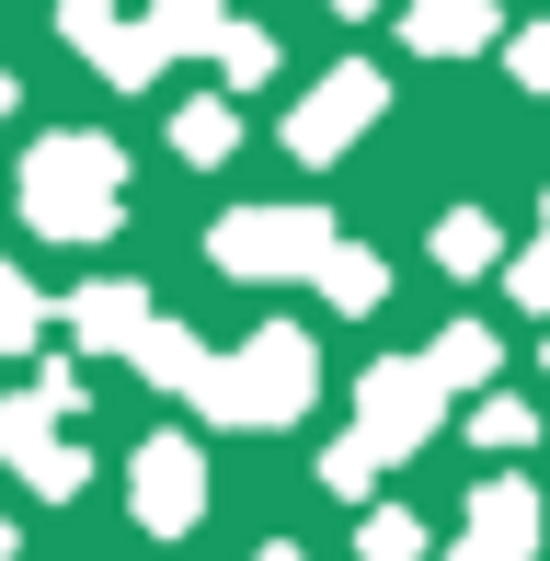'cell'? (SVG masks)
<instances>
[{"label":"cell","instance_id":"52a82bcc","mask_svg":"<svg viewBox=\"0 0 550 561\" xmlns=\"http://www.w3.org/2000/svg\"><path fill=\"white\" fill-rule=\"evenodd\" d=\"M516 539H528V504H516V493H493V504H482V550H470V561H505Z\"/></svg>","mask_w":550,"mask_h":561},{"label":"cell","instance_id":"ba28073f","mask_svg":"<svg viewBox=\"0 0 550 561\" xmlns=\"http://www.w3.org/2000/svg\"><path fill=\"white\" fill-rule=\"evenodd\" d=\"M81 333H138V287H104V298H81Z\"/></svg>","mask_w":550,"mask_h":561},{"label":"cell","instance_id":"3957f363","mask_svg":"<svg viewBox=\"0 0 550 561\" xmlns=\"http://www.w3.org/2000/svg\"><path fill=\"white\" fill-rule=\"evenodd\" d=\"M195 504H207V470H195V447H149V458H138V516H149V527H184Z\"/></svg>","mask_w":550,"mask_h":561},{"label":"cell","instance_id":"8fae6325","mask_svg":"<svg viewBox=\"0 0 550 561\" xmlns=\"http://www.w3.org/2000/svg\"><path fill=\"white\" fill-rule=\"evenodd\" d=\"M264 561H298V550H264Z\"/></svg>","mask_w":550,"mask_h":561},{"label":"cell","instance_id":"7c38bea8","mask_svg":"<svg viewBox=\"0 0 550 561\" xmlns=\"http://www.w3.org/2000/svg\"><path fill=\"white\" fill-rule=\"evenodd\" d=\"M344 12H367V0H344Z\"/></svg>","mask_w":550,"mask_h":561},{"label":"cell","instance_id":"5b68a950","mask_svg":"<svg viewBox=\"0 0 550 561\" xmlns=\"http://www.w3.org/2000/svg\"><path fill=\"white\" fill-rule=\"evenodd\" d=\"M356 115H379V81H333V92H321L310 115H298V149H333L344 126H356Z\"/></svg>","mask_w":550,"mask_h":561},{"label":"cell","instance_id":"4fadbf2b","mask_svg":"<svg viewBox=\"0 0 550 561\" xmlns=\"http://www.w3.org/2000/svg\"><path fill=\"white\" fill-rule=\"evenodd\" d=\"M0 104H12V81H0Z\"/></svg>","mask_w":550,"mask_h":561},{"label":"cell","instance_id":"30bf717a","mask_svg":"<svg viewBox=\"0 0 550 561\" xmlns=\"http://www.w3.org/2000/svg\"><path fill=\"white\" fill-rule=\"evenodd\" d=\"M436 252H447V264H482V252H493V229H482V218H447V241H436Z\"/></svg>","mask_w":550,"mask_h":561},{"label":"cell","instance_id":"8992f818","mask_svg":"<svg viewBox=\"0 0 550 561\" xmlns=\"http://www.w3.org/2000/svg\"><path fill=\"white\" fill-rule=\"evenodd\" d=\"M413 35H424V46H470V35H482V0H424Z\"/></svg>","mask_w":550,"mask_h":561},{"label":"cell","instance_id":"9c48e42d","mask_svg":"<svg viewBox=\"0 0 550 561\" xmlns=\"http://www.w3.org/2000/svg\"><path fill=\"white\" fill-rule=\"evenodd\" d=\"M35 333V298H23V275H0V344H23Z\"/></svg>","mask_w":550,"mask_h":561},{"label":"cell","instance_id":"6da1fadb","mask_svg":"<svg viewBox=\"0 0 550 561\" xmlns=\"http://www.w3.org/2000/svg\"><path fill=\"white\" fill-rule=\"evenodd\" d=\"M23 207H35V229H104L115 218V149L104 138H46L35 172H23Z\"/></svg>","mask_w":550,"mask_h":561},{"label":"cell","instance_id":"7a4b0ae2","mask_svg":"<svg viewBox=\"0 0 550 561\" xmlns=\"http://www.w3.org/2000/svg\"><path fill=\"white\" fill-rule=\"evenodd\" d=\"M195 401H218V413H241V424L298 413V401H310V344H298V333H264L241 367H195Z\"/></svg>","mask_w":550,"mask_h":561},{"label":"cell","instance_id":"277c9868","mask_svg":"<svg viewBox=\"0 0 550 561\" xmlns=\"http://www.w3.org/2000/svg\"><path fill=\"white\" fill-rule=\"evenodd\" d=\"M310 241H321V218H230V229H218V252H230L241 275H264V264H310Z\"/></svg>","mask_w":550,"mask_h":561}]
</instances>
